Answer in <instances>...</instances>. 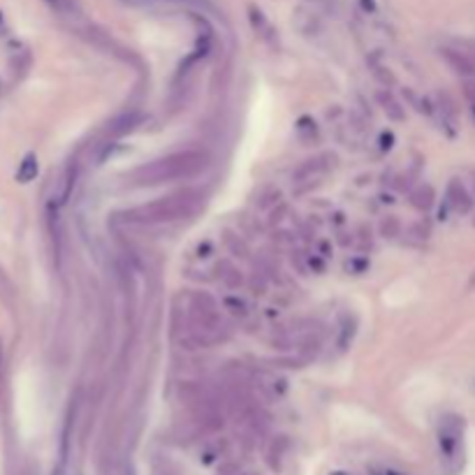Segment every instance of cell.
Instances as JSON below:
<instances>
[{
	"instance_id": "obj_13",
	"label": "cell",
	"mask_w": 475,
	"mask_h": 475,
	"mask_svg": "<svg viewBox=\"0 0 475 475\" xmlns=\"http://www.w3.org/2000/svg\"><path fill=\"white\" fill-rule=\"evenodd\" d=\"M38 172H40L38 158H35V153H28V156H26L24 160H22V165H19V169H17V181H19V183H31V181H35Z\"/></svg>"
},
{
	"instance_id": "obj_27",
	"label": "cell",
	"mask_w": 475,
	"mask_h": 475,
	"mask_svg": "<svg viewBox=\"0 0 475 475\" xmlns=\"http://www.w3.org/2000/svg\"><path fill=\"white\" fill-rule=\"evenodd\" d=\"M313 267H315V269H318V272H322V267H325V265H322V260H318V258H311V269H313Z\"/></svg>"
},
{
	"instance_id": "obj_5",
	"label": "cell",
	"mask_w": 475,
	"mask_h": 475,
	"mask_svg": "<svg viewBox=\"0 0 475 475\" xmlns=\"http://www.w3.org/2000/svg\"><path fill=\"white\" fill-rule=\"evenodd\" d=\"M440 58L459 74L461 79H475V56L464 47H443L440 49Z\"/></svg>"
},
{
	"instance_id": "obj_19",
	"label": "cell",
	"mask_w": 475,
	"mask_h": 475,
	"mask_svg": "<svg viewBox=\"0 0 475 475\" xmlns=\"http://www.w3.org/2000/svg\"><path fill=\"white\" fill-rule=\"evenodd\" d=\"M278 199H281V190H278V188H267V190L262 192V195H260L258 206H260V209H265V206L278 204Z\"/></svg>"
},
{
	"instance_id": "obj_1",
	"label": "cell",
	"mask_w": 475,
	"mask_h": 475,
	"mask_svg": "<svg viewBox=\"0 0 475 475\" xmlns=\"http://www.w3.org/2000/svg\"><path fill=\"white\" fill-rule=\"evenodd\" d=\"M209 156L204 151H178V153L158 158L153 162L140 165L130 172V183L135 185H156V183H169L178 178H192L199 172L206 169Z\"/></svg>"
},
{
	"instance_id": "obj_16",
	"label": "cell",
	"mask_w": 475,
	"mask_h": 475,
	"mask_svg": "<svg viewBox=\"0 0 475 475\" xmlns=\"http://www.w3.org/2000/svg\"><path fill=\"white\" fill-rule=\"evenodd\" d=\"M299 15L306 19V22H301V19H294V26L304 33V35H315V33L320 31V22L318 17L313 15V12H306V10H299Z\"/></svg>"
},
{
	"instance_id": "obj_23",
	"label": "cell",
	"mask_w": 475,
	"mask_h": 475,
	"mask_svg": "<svg viewBox=\"0 0 475 475\" xmlns=\"http://www.w3.org/2000/svg\"><path fill=\"white\" fill-rule=\"evenodd\" d=\"M225 242H227V246H230V249H232L234 253H242V256H246V253H249V249H246V246H244L242 239L232 237L230 232H227V239H225Z\"/></svg>"
},
{
	"instance_id": "obj_20",
	"label": "cell",
	"mask_w": 475,
	"mask_h": 475,
	"mask_svg": "<svg viewBox=\"0 0 475 475\" xmlns=\"http://www.w3.org/2000/svg\"><path fill=\"white\" fill-rule=\"evenodd\" d=\"M220 278H223V283H225L227 288H232V290L244 283L242 274H239L237 269H232V267H227V274H220Z\"/></svg>"
},
{
	"instance_id": "obj_12",
	"label": "cell",
	"mask_w": 475,
	"mask_h": 475,
	"mask_svg": "<svg viewBox=\"0 0 475 475\" xmlns=\"http://www.w3.org/2000/svg\"><path fill=\"white\" fill-rule=\"evenodd\" d=\"M433 199H436V195H433V188L431 185H417V188L410 190V204L415 206L417 211H429L433 206Z\"/></svg>"
},
{
	"instance_id": "obj_10",
	"label": "cell",
	"mask_w": 475,
	"mask_h": 475,
	"mask_svg": "<svg viewBox=\"0 0 475 475\" xmlns=\"http://www.w3.org/2000/svg\"><path fill=\"white\" fill-rule=\"evenodd\" d=\"M220 339V334L216 332H202V329H188L183 336H181V346L185 350H204V348H211L213 343Z\"/></svg>"
},
{
	"instance_id": "obj_6",
	"label": "cell",
	"mask_w": 475,
	"mask_h": 475,
	"mask_svg": "<svg viewBox=\"0 0 475 475\" xmlns=\"http://www.w3.org/2000/svg\"><path fill=\"white\" fill-rule=\"evenodd\" d=\"M445 206L452 213H457V216H466V213H471V209H473V195L468 192V188L459 181V178H452V181L447 183Z\"/></svg>"
},
{
	"instance_id": "obj_17",
	"label": "cell",
	"mask_w": 475,
	"mask_h": 475,
	"mask_svg": "<svg viewBox=\"0 0 475 475\" xmlns=\"http://www.w3.org/2000/svg\"><path fill=\"white\" fill-rule=\"evenodd\" d=\"M371 67H374V77L381 81L383 86H394L397 84V79H394V74H392L388 67L378 63L376 58H371Z\"/></svg>"
},
{
	"instance_id": "obj_22",
	"label": "cell",
	"mask_w": 475,
	"mask_h": 475,
	"mask_svg": "<svg viewBox=\"0 0 475 475\" xmlns=\"http://www.w3.org/2000/svg\"><path fill=\"white\" fill-rule=\"evenodd\" d=\"M223 304H225L227 311H232V313H237V315H244L246 313V304L239 297H227Z\"/></svg>"
},
{
	"instance_id": "obj_28",
	"label": "cell",
	"mask_w": 475,
	"mask_h": 475,
	"mask_svg": "<svg viewBox=\"0 0 475 475\" xmlns=\"http://www.w3.org/2000/svg\"><path fill=\"white\" fill-rule=\"evenodd\" d=\"M371 475H397V473H392V471H378V468H374V471H371Z\"/></svg>"
},
{
	"instance_id": "obj_30",
	"label": "cell",
	"mask_w": 475,
	"mask_h": 475,
	"mask_svg": "<svg viewBox=\"0 0 475 475\" xmlns=\"http://www.w3.org/2000/svg\"><path fill=\"white\" fill-rule=\"evenodd\" d=\"M473 188H475V172H473Z\"/></svg>"
},
{
	"instance_id": "obj_29",
	"label": "cell",
	"mask_w": 475,
	"mask_h": 475,
	"mask_svg": "<svg viewBox=\"0 0 475 475\" xmlns=\"http://www.w3.org/2000/svg\"><path fill=\"white\" fill-rule=\"evenodd\" d=\"M329 475H353V473H348V471H334V473H329Z\"/></svg>"
},
{
	"instance_id": "obj_9",
	"label": "cell",
	"mask_w": 475,
	"mask_h": 475,
	"mask_svg": "<svg viewBox=\"0 0 475 475\" xmlns=\"http://www.w3.org/2000/svg\"><path fill=\"white\" fill-rule=\"evenodd\" d=\"M249 19H251V26H253V31L258 33L260 40H265L267 44H276V31H274V26L269 24V19L265 17V12L262 10H258V8H249Z\"/></svg>"
},
{
	"instance_id": "obj_15",
	"label": "cell",
	"mask_w": 475,
	"mask_h": 475,
	"mask_svg": "<svg viewBox=\"0 0 475 475\" xmlns=\"http://www.w3.org/2000/svg\"><path fill=\"white\" fill-rule=\"evenodd\" d=\"M297 137L304 144H313L318 140V128H315V121L308 119V116H301L297 123Z\"/></svg>"
},
{
	"instance_id": "obj_8",
	"label": "cell",
	"mask_w": 475,
	"mask_h": 475,
	"mask_svg": "<svg viewBox=\"0 0 475 475\" xmlns=\"http://www.w3.org/2000/svg\"><path fill=\"white\" fill-rule=\"evenodd\" d=\"M329 156H315V158H308L299 165L297 169L292 172V181L294 183H306V181H313V178H318L320 174H325L329 169V162H325Z\"/></svg>"
},
{
	"instance_id": "obj_3",
	"label": "cell",
	"mask_w": 475,
	"mask_h": 475,
	"mask_svg": "<svg viewBox=\"0 0 475 475\" xmlns=\"http://www.w3.org/2000/svg\"><path fill=\"white\" fill-rule=\"evenodd\" d=\"M461 436H464V419L457 417V415H445L443 419H440V429H438L440 457H443V461L450 468L459 464Z\"/></svg>"
},
{
	"instance_id": "obj_11",
	"label": "cell",
	"mask_w": 475,
	"mask_h": 475,
	"mask_svg": "<svg viewBox=\"0 0 475 475\" xmlns=\"http://www.w3.org/2000/svg\"><path fill=\"white\" fill-rule=\"evenodd\" d=\"M378 102H381V107H383V112L388 114V119L392 121H406V109L399 105V100L394 98L392 93L388 91H381L378 93Z\"/></svg>"
},
{
	"instance_id": "obj_21",
	"label": "cell",
	"mask_w": 475,
	"mask_h": 475,
	"mask_svg": "<svg viewBox=\"0 0 475 475\" xmlns=\"http://www.w3.org/2000/svg\"><path fill=\"white\" fill-rule=\"evenodd\" d=\"M53 10H58L60 15H70V12H77V5L74 0H47Z\"/></svg>"
},
{
	"instance_id": "obj_24",
	"label": "cell",
	"mask_w": 475,
	"mask_h": 475,
	"mask_svg": "<svg viewBox=\"0 0 475 475\" xmlns=\"http://www.w3.org/2000/svg\"><path fill=\"white\" fill-rule=\"evenodd\" d=\"M285 213H288V206H285V204H278V209H274V211H272L269 223H272V225H278L281 220H283Z\"/></svg>"
},
{
	"instance_id": "obj_2",
	"label": "cell",
	"mask_w": 475,
	"mask_h": 475,
	"mask_svg": "<svg viewBox=\"0 0 475 475\" xmlns=\"http://www.w3.org/2000/svg\"><path fill=\"white\" fill-rule=\"evenodd\" d=\"M197 204H199L197 190H181L169 197L156 199V202L121 211L119 216L123 223H130V225H162V223H174V220L192 216Z\"/></svg>"
},
{
	"instance_id": "obj_14",
	"label": "cell",
	"mask_w": 475,
	"mask_h": 475,
	"mask_svg": "<svg viewBox=\"0 0 475 475\" xmlns=\"http://www.w3.org/2000/svg\"><path fill=\"white\" fill-rule=\"evenodd\" d=\"M137 123H140V114H137V112H128V114L119 116V119H116L112 126H109V135H112V137H121V135L130 133V130H133Z\"/></svg>"
},
{
	"instance_id": "obj_18",
	"label": "cell",
	"mask_w": 475,
	"mask_h": 475,
	"mask_svg": "<svg viewBox=\"0 0 475 475\" xmlns=\"http://www.w3.org/2000/svg\"><path fill=\"white\" fill-rule=\"evenodd\" d=\"M399 232H401V223H399L394 216H388L381 223V234L385 239H394V237H399Z\"/></svg>"
},
{
	"instance_id": "obj_25",
	"label": "cell",
	"mask_w": 475,
	"mask_h": 475,
	"mask_svg": "<svg viewBox=\"0 0 475 475\" xmlns=\"http://www.w3.org/2000/svg\"><path fill=\"white\" fill-rule=\"evenodd\" d=\"M346 267H348V269H355L357 274H362V272H364V269H367V267H369V262H367V260L362 258V260H353V262H348Z\"/></svg>"
},
{
	"instance_id": "obj_7",
	"label": "cell",
	"mask_w": 475,
	"mask_h": 475,
	"mask_svg": "<svg viewBox=\"0 0 475 475\" xmlns=\"http://www.w3.org/2000/svg\"><path fill=\"white\" fill-rule=\"evenodd\" d=\"M77 174H79V165L77 160H72L67 167L63 169V174L56 181V190H53V197H51V206H63L67 199H70L72 190H74V183H77Z\"/></svg>"
},
{
	"instance_id": "obj_26",
	"label": "cell",
	"mask_w": 475,
	"mask_h": 475,
	"mask_svg": "<svg viewBox=\"0 0 475 475\" xmlns=\"http://www.w3.org/2000/svg\"><path fill=\"white\" fill-rule=\"evenodd\" d=\"M392 144H394V135H392V133H383L381 135V149L383 151H390Z\"/></svg>"
},
{
	"instance_id": "obj_4",
	"label": "cell",
	"mask_w": 475,
	"mask_h": 475,
	"mask_svg": "<svg viewBox=\"0 0 475 475\" xmlns=\"http://www.w3.org/2000/svg\"><path fill=\"white\" fill-rule=\"evenodd\" d=\"M188 322H190V329H202V332H216L218 334L220 315H218L216 301L204 292L192 294L190 308H188Z\"/></svg>"
}]
</instances>
